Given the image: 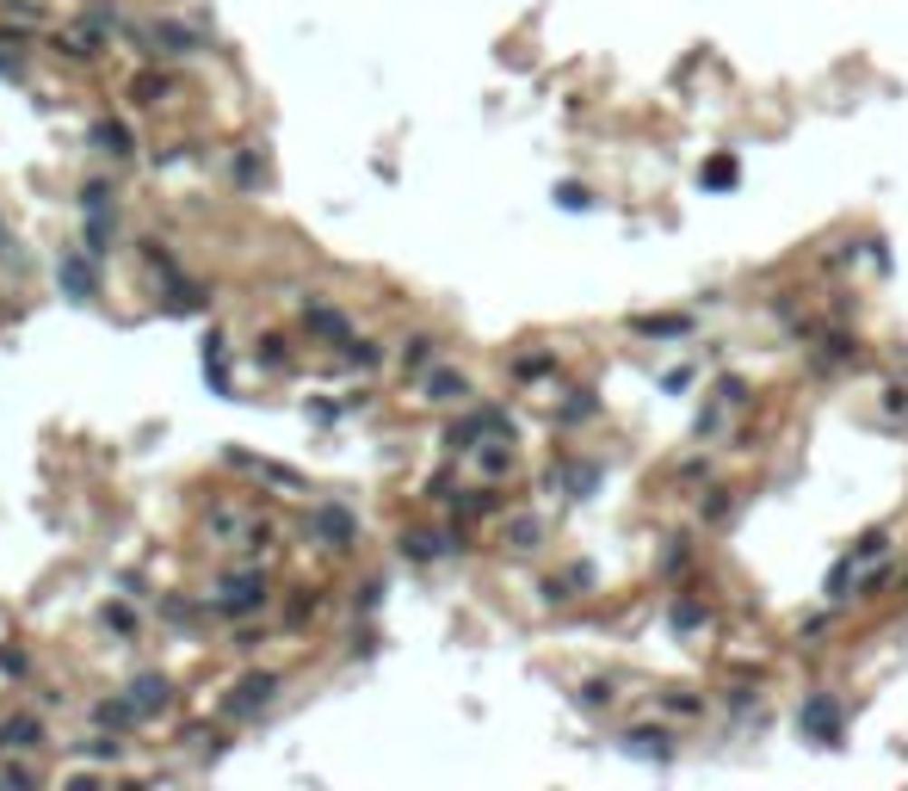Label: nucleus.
I'll use <instances>...</instances> for the list:
<instances>
[{"label": "nucleus", "mask_w": 908, "mask_h": 791, "mask_svg": "<svg viewBox=\"0 0 908 791\" xmlns=\"http://www.w3.org/2000/svg\"><path fill=\"white\" fill-rule=\"evenodd\" d=\"M32 742H43V729H32V723H6V748H32Z\"/></svg>", "instance_id": "obj_3"}, {"label": "nucleus", "mask_w": 908, "mask_h": 791, "mask_svg": "<svg viewBox=\"0 0 908 791\" xmlns=\"http://www.w3.org/2000/svg\"><path fill=\"white\" fill-rule=\"evenodd\" d=\"M630 755H667V736H662V729H655V736H649V729H636V736H630Z\"/></svg>", "instance_id": "obj_2"}, {"label": "nucleus", "mask_w": 908, "mask_h": 791, "mask_svg": "<svg viewBox=\"0 0 908 791\" xmlns=\"http://www.w3.org/2000/svg\"><path fill=\"white\" fill-rule=\"evenodd\" d=\"M809 729V736H822V742H835V729H840V711H835V699H809L804 705V718H798Z\"/></svg>", "instance_id": "obj_1"}, {"label": "nucleus", "mask_w": 908, "mask_h": 791, "mask_svg": "<svg viewBox=\"0 0 908 791\" xmlns=\"http://www.w3.org/2000/svg\"><path fill=\"white\" fill-rule=\"evenodd\" d=\"M557 198H562L569 210H588V192H581V186H557Z\"/></svg>", "instance_id": "obj_4"}]
</instances>
